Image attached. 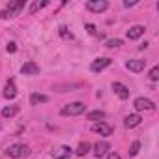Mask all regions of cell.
Instances as JSON below:
<instances>
[{"mask_svg":"<svg viewBox=\"0 0 159 159\" xmlns=\"http://www.w3.org/2000/svg\"><path fill=\"white\" fill-rule=\"evenodd\" d=\"M144 66H146V60H140V58H133V60H127L125 62V67L133 73H140L144 71Z\"/></svg>","mask_w":159,"mask_h":159,"instance_id":"obj_8","label":"cell"},{"mask_svg":"<svg viewBox=\"0 0 159 159\" xmlns=\"http://www.w3.org/2000/svg\"><path fill=\"white\" fill-rule=\"evenodd\" d=\"M86 118H88V120H94V122H101V120L105 118V112H103V111H92V112L86 114Z\"/></svg>","mask_w":159,"mask_h":159,"instance_id":"obj_19","label":"cell"},{"mask_svg":"<svg viewBox=\"0 0 159 159\" xmlns=\"http://www.w3.org/2000/svg\"><path fill=\"white\" fill-rule=\"evenodd\" d=\"M19 112V107L17 105H10V107H4L2 109V116L4 118H11V116H15Z\"/></svg>","mask_w":159,"mask_h":159,"instance_id":"obj_17","label":"cell"},{"mask_svg":"<svg viewBox=\"0 0 159 159\" xmlns=\"http://www.w3.org/2000/svg\"><path fill=\"white\" fill-rule=\"evenodd\" d=\"M0 127H2V125H0Z\"/></svg>","mask_w":159,"mask_h":159,"instance_id":"obj_29","label":"cell"},{"mask_svg":"<svg viewBox=\"0 0 159 159\" xmlns=\"http://www.w3.org/2000/svg\"><path fill=\"white\" fill-rule=\"evenodd\" d=\"M15 51H17V45H15L13 41H11V43H8V52H15Z\"/></svg>","mask_w":159,"mask_h":159,"instance_id":"obj_25","label":"cell"},{"mask_svg":"<svg viewBox=\"0 0 159 159\" xmlns=\"http://www.w3.org/2000/svg\"><path fill=\"white\" fill-rule=\"evenodd\" d=\"M86 10L94 11V13H103L109 10V2L107 0H88L86 2Z\"/></svg>","mask_w":159,"mask_h":159,"instance_id":"obj_4","label":"cell"},{"mask_svg":"<svg viewBox=\"0 0 159 159\" xmlns=\"http://www.w3.org/2000/svg\"><path fill=\"white\" fill-rule=\"evenodd\" d=\"M15 96H17V86H15L13 79H10V81L6 83V86H4V98L6 99H13Z\"/></svg>","mask_w":159,"mask_h":159,"instance_id":"obj_12","label":"cell"},{"mask_svg":"<svg viewBox=\"0 0 159 159\" xmlns=\"http://www.w3.org/2000/svg\"><path fill=\"white\" fill-rule=\"evenodd\" d=\"M137 2H135V0H133V2H129V0H125V2H124V8H133Z\"/></svg>","mask_w":159,"mask_h":159,"instance_id":"obj_27","label":"cell"},{"mask_svg":"<svg viewBox=\"0 0 159 159\" xmlns=\"http://www.w3.org/2000/svg\"><path fill=\"white\" fill-rule=\"evenodd\" d=\"M109 150H111V144L105 142V140H101V142H98V144L94 146V155H96V157H103V155L109 153Z\"/></svg>","mask_w":159,"mask_h":159,"instance_id":"obj_13","label":"cell"},{"mask_svg":"<svg viewBox=\"0 0 159 159\" xmlns=\"http://www.w3.org/2000/svg\"><path fill=\"white\" fill-rule=\"evenodd\" d=\"M60 36H62V38H66V39H71V38H73V34H71V32H67V28H66V26H60Z\"/></svg>","mask_w":159,"mask_h":159,"instance_id":"obj_24","label":"cell"},{"mask_svg":"<svg viewBox=\"0 0 159 159\" xmlns=\"http://www.w3.org/2000/svg\"><path fill=\"white\" fill-rule=\"evenodd\" d=\"M84 111H86V105L83 101H75V103L66 105L60 112L62 116H79V114H84Z\"/></svg>","mask_w":159,"mask_h":159,"instance_id":"obj_1","label":"cell"},{"mask_svg":"<svg viewBox=\"0 0 159 159\" xmlns=\"http://www.w3.org/2000/svg\"><path fill=\"white\" fill-rule=\"evenodd\" d=\"M47 4H49L47 0H41V2H39V0H36V2H32V4H30V10H28V11L34 15L36 11H39V10H41V8H45Z\"/></svg>","mask_w":159,"mask_h":159,"instance_id":"obj_18","label":"cell"},{"mask_svg":"<svg viewBox=\"0 0 159 159\" xmlns=\"http://www.w3.org/2000/svg\"><path fill=\"white\" fill-rule=\"evenodd\" d=\"M144 30H146L144 26H140V25H135V26H131V28L127 30V38H129V39H139V38L144 34Z\"/></svg>","mask_w":159,"mask_h":159,"instance_id":"obj_14","label":"cell"},{"mask_svg":"<svg viewBox=\"0 0 159 159\" xmlns=\"http://www.w3.org/2000/svg\"><path fill=\"white\" fill-rule=\"evenodd\" d=\"M107 159H122L116 152H111V153H107Z\"/></svg>","mask_w":159,"mask_h":159,"instance_id":"obj_26","label":"cell"},{"mask_svg":"<svg viewBox=\"0 0 159 159\" xmlns=\"http://www.w3.org/2000/svg\"><path fill=\"white\" fill-rule=\"evenodd\" d=\"M142 122V118H140V114H129V116H125V120H124V124H125V127H137L139 124Z\"/></svg>","mask_w":159,"mask_h":159,"instance_id":"obj_15","label":"cell"},{"mask_svg":"<svg viewBox=\"0 0 159 159\" xmlns=\"http://www.w3.org/2000/svg\"><path fill=\"white\" fill-rule=\"evenodd\" d=\"M133 107L137 111H153L155 109V103L152 99H148V98H137L133 101Z\"/></svg>","mask_w":159,"mask_h":159,"instance_id":"obj_6","label":"cell"},{"mask_svg":"<svg viewBox=\"0 0 159 159\" xmlns=\"http://www.w3.org/2000/svg\"><path fill=\"white\" fill-rule=\"evenodd\" d=\"M28 153H30V148L26 144H13L8 148V155L13 159H25Z\"/></svg>","mask_w":159,"mask_h":159,"instance_id":"obj_3","label":"cell"},{"mask_svg":"<svg viewBox=\"0 0 159 159\" xmlns=\"http://www.w3.org/2000/svg\"><path fill=\"white\" fill-rule=\"evenodd\" d=\"M71 153H73V150H71L69 146H58V148H54V150L51 152V155H52L54 159H69Z\"/></svg>","mask_w":159,"mask_h":159,"instance_id":"obj_9","label":"cell"},{"mask_svg":"<svg viewBox=\"0 0 159 159\" xmlns=\"http://www.w3.org/2000/svg\"><path fill=\"white\" fill-rule=\"evenodd\" d=\"M21 73L23 75H30V77H34V75H39V66L36 64V62H25L23 66H21Z\"/></svg>","mask_w":159,"mask_h":159,"instance_id":"obj_10","label":"cell"},{"mask_svg":"<svg viewBox=\"0 0 159 159\" xmlns=\"http://www.w3.org/2000/svg\"><path fill=\"white\" fill-rule=\"evenodd\" d=\"M111 64H112V60H111V58H98V60H94V62H92L90 71H92V73H101V71H103V69H107Z\"/></svg>","mask_w":159,"mask_h":159,"instance_id":"obj_7","label":"cell"},{"mask_svg":"<svg viewBox=\"0 0 159 159\" xmlns=\"http://www.w3.org/2000/svg\"><path fill=\"white\" fill-rule=\"evenodd\" d=\"M120 45H122V39H118V38L107 41V47H109V49H114V47H120Z\"/></svg>","mask_w":159,"mask_h":159,"instance_id":"obj_23","label":"cell"},{"mask_svg":"<svg viewBox=\"0 0 159 159\" xmlns=\"http://www.w3.org/2000/svg\"><path fill=\"white\" fill-rule=\"evenodd\" d=\"M112 90H114V94L120 99H127L129 98V88L125 84H122V83H112Z\"/></svg>","mask_w":159,"mask_h":159,"instance_id":"obj_11","label":"cell"},{"mask_svg":"<svg viewBox=\"0 0 159 159\" xmlns=\"http://www.w3.org/2000/svg\"><path fill=\"white\" fill-rule=\"evenodd\" d=\"M49 98L45 94H32L30 96V105H39V103H47Z\"/></svg>","mask_w":159,"mask_h":159,"instance_id":"obj_16","label":"cell"},{"mask_svg":"<svg viewBox=\"0 0 159 159\" xmlns=\"http://www.w3.org/2000/svg\"><path fill=\"white\" fill-rule=\"evenodd\" d=\"M139 152H140V142H139V140H135V142L131 144V148H129V155H131V157H135Z\"/></svg>","mask_w":159,"mask_h":159,"instance_id":"obj_21","label":"cell"},{"mask_svg":"<svg viewBox=\"0 0 159 159\" xmlns=\"http://www.w3.org/2000/svg\"><path fill=\"white\" fill-rule=\"evenodd\" d=\"M92 131L101 135V137H111L112 135V127L107 124V122H94L92 124Z\"/></svg>","mask_w":159,"mask_h":159,"instance_id":"obj_5","label":"cell"},{"mask_svg":"<svg viewBox=\"0 0 159 159\" xmlns=\"http://www.w3.org/2000/svg\"><path fill=\"white\" fill-rule=\"evenodd\" d=\"M148 77H150V81H159V67H157V66L152 67L150 73H148Z\"/></svg>","mask_w":159,"mask_h":159,"instance_id":"obj_22","label":"cell"},{"mask_svg":"<svg viewBox=\"0 0 159 159\" xmlns=\"http://www.w3.org/2000/svg\"><path fill=\"white\" fill-rule=\"evenodd\" d=\"M23 8H25V0H17V2H10L6 10H2V11H0V19H8V17H13V15H17V13H19Z\"/></svg>","mask_w":159,"mask_h":159,"instance_id":"obj_2","label":"cell"},{"mask_svg":"<svg viewBox=\"0 0 159 159\" xmlns=\"http://www.w3.org/2000/svg\"><path fill=\"white\" fill-rule=\"evenodd\" d=\"M86 28H88L90 34H96V26H94V25H86Z\"/></svg>","mask_w":159,"mask_h":159,"instance_id":"obj_28","label":"cell"},{"mask_svg":"<svg viewBox=\"0 0 159 159\" xmlns=\"http://www.w3.org/2000/svg\"><path fill=\"white\" fill-rule=\"evenodd\" d=\"M88 152H90V144H88V142H81V144L77 146V150H75V153H77V155H81V157L86 155Z\"/></svg>","mask_w":159,"mask_h":159,"instance_id":"obj_20","label":"cell"}]
</instances>
